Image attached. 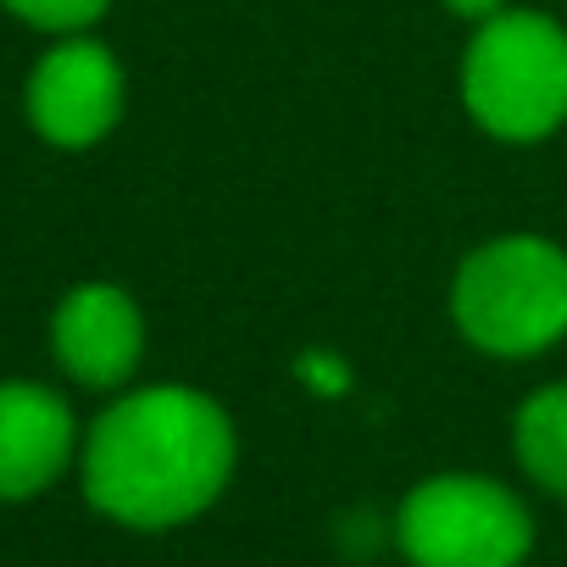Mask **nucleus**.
Wrapping results in <instances>:
<instances>
[{
    "mask_svg": "<svg viewBox=\"0 0 567 567\" xmlns=\"http://www.w3.org/2000/svg\"><path fill=\"white\" fill-rule=\"evenodd\" d=\"M239 440L228 412L189 384H145L117 395L79 445L84 501L140 534L184 528L228 489Z\"/></svg>",
    "mask_w": 567,
    "mask_h": 567,
    "instance_id": "nucleus-1",
    "label": "nucleus"
},
{
    "mask_svg": "<svg viewBox=\"0 0 567 567\" xmlns=\"http://www.w3.org/2000/svg\"><path fill=\"white\" fill-rule=\"evenodd\" d=\"M451 318L484 357H539L567 340V250L539 234H501L462 256Z\"/></svg>",
    "mask_w": 567,
    "mask_h": 567,
    "instance_id": "nucleus-2",
    "label": "nucleus"
},
{
    "mask_svg": "<svg viewBox=\"0 0 567 567\" xmlns=\"http://www.w3.org/2000/svg\"><path fill=\"white\" fill-rule=\"evenodd\" d=\"M462 106L489 140H550L567 123V29L517 7L478 23L462 56Z\"/></svg>",
    "mask_w": 567,
    "mask_h": 567,
    "instance_id": "nucleus-3",
    "label": "nucleus"
},
{
    "mask_svg": "<svg viewBox=\"0 0 567 567\" xmlns=\"http://www.w3.org/2000/svg\"><path fill=\"white\" fill-rule=\"evenodd\" d=\"M395 539L412 567H523L534 550V512L484 473H434L401 512Z\"/></svg>",
    "mask_w": 567,
    "mask_h": 567,
    "instance_id": "nucleus-4",
    "label": "nucleus"
},
{
    "mask_svg": "<svg viewBox=\"0 0 567 567\" xmlns=\"http://www.w3.org/2000/svg\"><path fill=\"white\" fill-rule=\"evenodd\" d=\"M29 123L56 151L101 145L123 117V68L90 34H62L29 73Z\"/></svg>",
    "mask_w": 567,
    "mask_h": 567,
    "instance_id": "nucleus-5",
    "label": "nucleus"
},
{
    "mask_svg": "<svg viewBox=\"0 0 567 567\" xmlns=\"http://www.w3.org/2000/svg\"><path fill=\"white\" fill-rule=\"evenodd\" d=\"M56 368L84 390H123L145 357V318L117 284H79L51 318Z\"/></svg>",
    "mask_w": 567,
    "mask_h": 567,
    "instance_id": "nucleus-6",
    "label": "nucleus"
},
{
    "mask_svg": "<svg viewBox=\"0 0 567 567\" xmlns=\"http://www.w3.org/2000/svg\"><path fill=\"white\" fill-rule=\"evenodd\" d=\"M79 417L62 390L34 379L0 384V501L18 506L62 484L68 467H79Z\"/></svg>",
    "mask_w": 567,
    "mask_h": 567,
    "instance_id": "nucleus-7",
    "label": "nucleus"
},
{
    "mask_svg": "<svg viewBox=\"0 0 567 567\" xmlns=\"http://www.w3.org/2000/svg\"><path fill=\"white\" fill-rule=\"evenodd\" d=\"M517 467L556 501H567V379L534 390L512 417Z\"/></svg>",
    "mask_w": 567,
    "mask_h": 567,
    "instance_id": "nucleus-8",
    "label": "nucleus"
},
{
    "mask_svg": "<svg viewBox=\"0 0 567 567\" xmlns=\"http://www.w3.org/2000/svg\"><path fill=\"white\" fill-rule=\"evenodd\" d=\"M12 18H23L29 29H40V34H84L95 18H106V7L112 0H0Z\"/></svg>",
    "mask_w": 567,
    "mask_h": 567,
    "instance_id": "nucleus-9",
    "label": "nucleus"
},
{
    "mask_svg": "<svg viewBox=\"0 0 567 567\" xmlns=\"http://www.w3.org/2000/svg\"><path fill=\"white\" fill-rule=\"evenodd\" d=\"M301 373H307V379H312L323 395H340V390H346V368H340L329 351H312V357L301 362Z\"/></svg>",
    "mask_w": 567,
    "mask_h": 567,
    "instance_id": "nucleus-10",
    "label": "nucleus"
},
{
    "mask_svg": "<svg viewBox=\"0 0 567 567\" xmlns=\"http://www.w3.org/2000/svg\"><path fill=\"white\" fill-rule=\"evenodd\" d=\"M445 7L456 12V18H467V23H489V18H501L512 0H445Z\"/></svg>",
    "mask_w": 567,
    "mask_h": 567,
    "instance_id": "nucleus-11",
    "label": "nucleus"
}]
</instances>
